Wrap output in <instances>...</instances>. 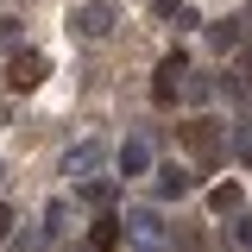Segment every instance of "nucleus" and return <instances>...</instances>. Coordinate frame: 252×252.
<instances>
[{
	"label": "nucleus",
	"mask_w": 252,
	"mask_h": 252,
	"mask_svg": "<svg viewBox=\"0 0 252 252\" xmlns=\"http://www.w3.org/2000/svg\"><path fill=\"white\" fill-rule=\"evenodd\" d=\"M114 164H120V177H145L152 170V145L145 139H126L120 152H114Z\"/></svg>",
	"instance_id": "obj_7"
},
{
	"label": "nucleus",
	"mask_w": 252,
	"mask_h": 252,
	"mask_svg": "<svg viewBox=\"0 0 252 252\" xmlns=\"http://www.w3.org/2000/svg\"><path fill=\"white\" fill-rule=\"evenodd\" d=\"M145 6H152L158 19H177V13H183V0H145Z\"/></svg>",
	"instance_id": "obj_14"
},
{
	"label": "nucleus",
	"mask_w": 252,
	"mask_h": 252,
	"mask_svg": "<svg viewBox=\"0 0 252 252\" xmlns=\"http://www.w3.org/2000/svg\"><path fill=\"white\" fill-rule=\"evenodd\" d=\"M246 76H252V51H246Z\"/></svg>",
	"instance_id": "obj_18"
},
{
	"label": "nucleus",
	"mask_w": 252,
	"mask_h": 252,
	"mask_svg": "<svg viewBox=\"0 0 252 252\" xmlns=\"http://www.w3.org/2000/svg\"><path fill=\"white\" fill-rule=\"evenodd\" d=\"M107 139H82V145H69V158H63V177H76V183H89V177H101V164H107Z\"/></svg>",
	"instance_id": "obj_2"
},
{
	"label": "nucleus",
	"mask_w": 252,
	"mask_h": 252,
	"mask_svg": "<svg viewBox=\"0 0 252 252\" xmlns=\"http://www.w3.org/2000/svg\"><path fill=\"white\" fill-rule=\"evenodd\" d=\"M44 76H51V57H44V51H19V57L6 63V89L13 94H32Z\"/></svg>",
	"instance_id": "obj_3"
},
{
	"label": "nucleus",
	"mask_w": 252,
	"mask_h": 252,
	"mask_svg": "<svg viewBox=\"0 0 252 252\" xmlns=\"http://www.w3.org/2000/svg\"><path fill=\"white\" fill-rule=\"evenodd\" d=\"M76 195H82L89 208H107V202H114V183H107V177H89V183H76Z\"/></svg>",
	"instance_id": "obj_11"
},
{
	"label": "nucleus",
	"mask_w": 252,
	"mask_h": 252,
	"mask_svg": "<svg viewBox=\"0 0 252 252\" xmlns=\"http://www.w3.org/2000/svg\"><path fill=\"white\" fill-rule=\"evenodd\" d=\"M240 158H252V120H240Z\"/></svg>",
	"instance_id": "obj_15"
},
{
	"label": "nucleus",
	"mask_w": 252,
	"mask_h": 252,
	"mask_svg": "<svg viewBox=\"0 0 252 252\" xmlns=\"http://www.w3.org/2000/svg\"><path fill=\"white\" fill-rule=\"evenodd\" d=\"M63 220H69V202H51L44 208V233H63Z\"/></svg>",
	"instance_id": "obj_13"
},
{
	"label": "nucleus",
	"mask_w": 252,
	"mask_h": 252,
	"mask_svg": "<svg viewBox=\"0 0 252 252\" xmlns=\"http://www.w3.org/2000/svg\"><path fill=\"white\" fill-rule=\"evenodd\" d=\"M183 145L202 158V164H220V126L215 120H189L183 126Z\"/></svg>",
	"instance_id": "obj_6"
},
{
	"label": "nucleus",
	"mask_w": 252,
	"mask_h": 252,
	"mask_svg": "<svg viewBox=\"0 0 252 252\" xmlns=\"http://www.w3.org/2000/svg\"><path fill=\"white\" fill-rule=\"evenodd\" d=\"M126 240H132V246L139 252H158L164 246V215H158V208H126Z\"/></svg>",
	"instance_id": "obj_4"
},
{
	"label": "nucleus",
	"mask_w": 252,
	"mask_h": 252,
	"mask_svg": "<svg viewBox=\"0 0 252 252\" xmlns=\"http://www.w3.org/2000/svg\"><path fill=\"white\" fill-rule=\"evenodd\" d=\"M208 44H215V51H233V44H240V26H233V19L208 26Z\"/></svg>",
	"instance_id": "obj_12"
},
{
	"label": "nucleus",
	"mask_w": 252,
	"mask_h": 252,
	"mask_svg": "<svg viewBox=\"0 0 252 252\" xmlns=\"http://www.w3.org/2000/svg\"><path fill=\"white\" fill-rule=\"evenodd\" d=\"M208 208H215V215H240V208H246V189L227 177V183H215V189H208Z\"/></svg>",
	"instance_id": "obj_9"
},
{
	"label": "nucleus",
	"mask_w": 252,
	"mask_h": 252,
	"mask_svg": "<svg viewBox=\"0 0 252 252\" xmlns=\"http://www.w3.org/2000/svg\"><path fill=\"white\" fill-rule=\"evenodd\" d=\"M240 246H252V215H246V220H240Z\"/></svg>",
	"instance_id": "obj_17"
},
{
	"label": "nucleus",
	"mask_w": 252,
	"mask_h": 252,
	"mask_svg": "<svg viewBox=\"0 0 252 252\" xmlns=\"http://www.w3.org/2000/svg\"><path fill=\"white\" fill-rule=\"evenodd\" d=\"M120 240H126V227L114 215H101L94 220V233H89V252H120Z\"/></svg>",
	"instance_id": "obj_10"
},
{
	"label": "nucleus",
	"mask_w": 252,
	"mask_h": 252,
	"mask_svg": "<svg viewBox=\"0 0 252 252\" xmlns=\"http://www.w3.org/2000/svg\"><path fill=\"white\" fill-rule=\"evenodd\" d=\"M152 189L164 195V202H170V195H189V189H195V170H183V164H164V170L152 177Z\"/></svg>",
	"instance_id": "obj_8"
},
{
	"label": "nucleus",
	"mask_w": 252,
	"mask_h": 252,
	"mask_svg": "<svg viewBox=\"0 0 252 252\" xmlns=\"http://www.w3.org/2000/svg\"><path fill=\"white\" fill-rule=\"evenodd\" d=\"M114 26H120V0H82V6H69V38L101 44Z\"/></svg>",
	"instance_id": "obj_1"
},
{
	"label": "nucleus",
	"mask_w": 252,
	"mask_h": 252,
	"mask_svg": "<svg viewBox=\"0 0 252 252\" xmlns=\"http://www.w3.org/2000/svg\"><path fill=\"white\" fill-rule=\"evenodd\" d=\"M183 76H189V57H183V51H170V57L158 63V82H152V101H158V107H170V101L183 94Z\"/></svg>",
	"instance_id": "obj_5"
},
{
	"label": "nucleus",
	"mask_w": 252,
	"mask_h": 252,
	"mask_svg": "<svg viewBox=\"0 0 252 252\" xmlns=\"http://www.w3.org/2000/svg\"><path fill=\"white\" fill-rule=\"evenodd\" d=\"M0 233H13V208L6 202H0Z\"/></svg>",
	"instance_id": "obj_16"
}]
</instances>
